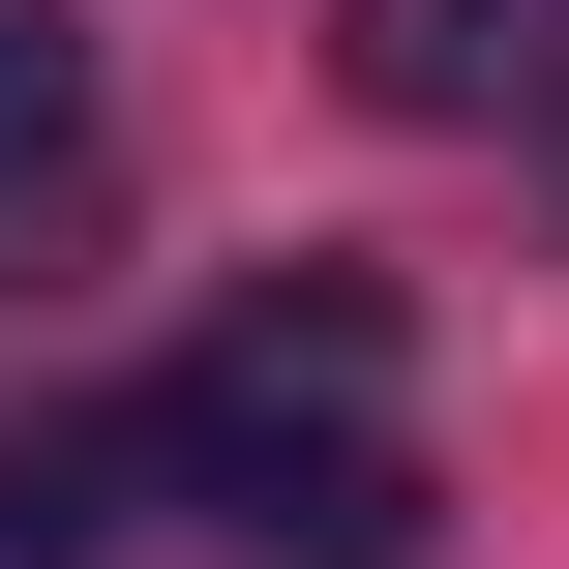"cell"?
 I'll return each mask as SVG.
<instances>
[{"mask_svg": "<svg viewBox=\"0 0 569 569\" xmlns=\"http://www.w3.org/2000/svg\"><path fill=\"white\" fill-rule=\"evenodd\" d=\"M60 180H90V30H60V0H0V240H30Z\"/></svg>", "mask_w": 569, "mask_h": 569, "instance_id": "cell-3", "label": "cell"}, {"mask_svg": "<svg viewBox=\"0 0 569 569\" xmlns=\"http://www.w3.org/2000/svg\"><path fill=\"white\" fill-rule=\"evenodd\" d=\"M120 480H150V390H120V420H0V569H90Z\"/></svg>", "mask_w": 569, "mask_h": 569, "instance_id": "cell-2", "label": "cell"}, {"mask_svg": "<svg viewBox=\"0 0 569 569\" xmlns=\"http://www.w3.org/2000/svg\"><path fill=\"white\" fill-rule=\"evenodd\" d=\"M360 90L390 120H510V90H569V0H360Z\"/></svg>", "mask_w": 569, "mask_h": 569, "instance_id": "cell-1", "label": "cell"}]
</instances>
